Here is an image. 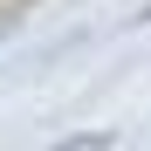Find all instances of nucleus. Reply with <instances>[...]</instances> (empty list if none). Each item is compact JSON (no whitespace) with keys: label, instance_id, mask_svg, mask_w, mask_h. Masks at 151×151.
<instances>
[{"label":"nucleus","instance_id":"f257e3e1","mask_svg":"<svg viewBox=\"0 0 151 151\" xmlns=\"http://www.w3.org/2000/svg\"><path fill=\"white\" fill-rule=\"evenodd\" d=\"M55 151H110V131H83V137H62Z\"/></svg>","mask_w":151,"mask_h":151}]
</instances>
